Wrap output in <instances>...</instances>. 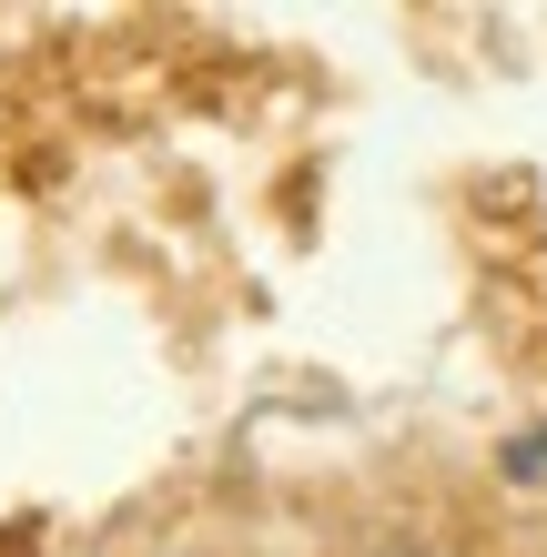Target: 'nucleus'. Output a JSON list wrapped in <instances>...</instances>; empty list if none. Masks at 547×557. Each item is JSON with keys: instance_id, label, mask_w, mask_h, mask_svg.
Here are the masks:
<instances>
[{"instance_id": "nucleus-1", "label": "nucleus", "mask_w": 547, "mask_h": 557, "mask_svg": "<svg viewBox=\"0 0 547 557\" xmlns=\"http://www.w3.org/2000/svg\"><path fill=\"white\" fill-rule=\"evenodd\" d=\"M497 476H507V486H537V497H547V425H518V436L497 446Z\"/></svg>"}, {"instance_id": "nucleus-2", "label": "nucleus", "mask_w": 547, "mask_h": 557, "mask_svg": "<svg viewBox=\"0 0 547 557\" xmlns=\"http://www.w3.org/2000/svg\"><path fill=\"white\" fill-rule=\"evenodd\" d=\"M385 557H426V547H385Z\"/></svg>"}]
</instances>
